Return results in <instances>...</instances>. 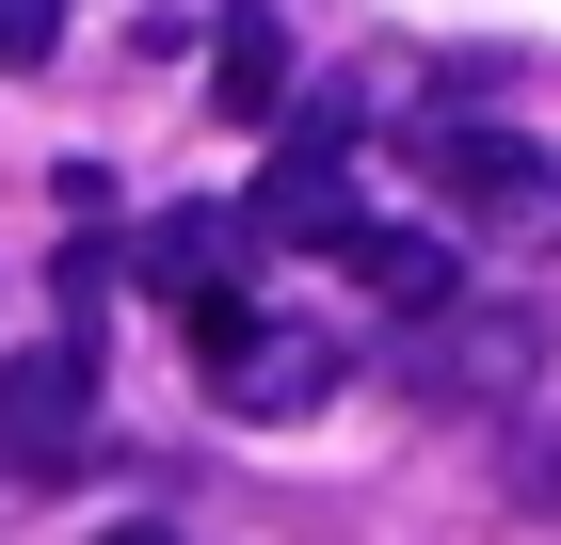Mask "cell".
Segmentation results:
<instances>
[{"mask_svg": "<svg viewBox=\"0 0 561 545\" xmlns=\"http://www.w3.org/2000/svg\"><path fill=\"white\" fill-rule=\"evenodd\" d=\"M401 145H417L433 209H466L481 241H514V257L561 241V145H529V128H497V113H417Z\"/></svg>", "mask_w": 561, "mask_h": 545, "instance_id": "1", "label": "cell"}, {"mask_svg": "<svg viewBox=\"0 0 561 545\" xmlns=\"http://www.w3.org/2000/svg\"><path fill=\"white\" fill-rule=\"evenodd\" d=\"M353 128H369V113H353V96H305V128H289V145H273V177H257V209H241V225H257V241H289V257H337L353 241V225H369V209H353Z\"/></svg>", "mask_w": 561, "mask_h": 545, "instance_id": "2", "label": "cell"}, {"mask_svg": "<svg viewBox=\"0 0 561 545\" xmlns=\"http://www.w3.org/2000/svg\"><path fill=\"white\" fill-rule=\"evenodd\" d=\"M96 450V337L0 353V481H65Z\"/></svg>", "mask_w": 561, "mask_h": 545, "instance_id": "3", "label": "cell"}, {"mask_svg": "<svg viewBox=\"0 0 561 545\" xmlns=\"http://www.w3.org/2000/svg\"><path fill=\"white\" fill-rule=\"evenodd\" d=\"M529 353H546V337H529L514 305H466V321L433 305V321H417V353H401V385L466 418V401H529Z\"/></svg>", "mask_w": 561, "mask_h": 545, "instance_id": "4", "label": "cell"}, {"mask_svg": "<svg viewBox=\"0 0 561 545\" xmlns=\"http://www.w3.org/2000/svg\"><path fill=\"white\" fill-rule=\"evenodd\" d=\"M321 385H337V337H305V321H241L209 353V401H225V418H305Z\"/></svg>", "mask_w": 561, "mask_h": 545, "instance_id": "5", "label": "cell"}, {"mask_svg": "<svg viewBox=\"0 0 561 545\" xmlns=\"http://www.w3.org/2000/svg\"><path fill=\"white\" fill-rule=\"evenodd\" d=\"M241 273H257V225L241 209H176L161 241H145V289L161 305H241Z\"/></svg>", "mask_w": 561, "mask_h": 545, "instance_id": "6", "label": "cell"}, {"mask_svg": "<svg viewBox=\"0 0 561 545\" xmlns=\"http://www.w3.org/2000/svg\"><path fill=\"white\" fill-rule=\"evenodd\" d=\"M337 273H353V289H369V305H401V321H433L466 257L433 241V225H353V241H337Z\"/></svg>", "mask_w": 561, "mask_h": 545, "instance_id": "7", "label": "cell"}, {"mask_svg": "<svg viewBox=\"0 0 561 545\" xmlns=\"http://www.w3.org/2000/svg\"><path fill=\"white\" fill-rule=\"evenodd\" d=\"M209 113H241V128H273V113H289V33H273L257 0L209 33Z\"/></svg>", "mask_w": 561, "mask_h": 545, "instance_id": "8", "label": "cell"}, {"mask_svg": "<svg viewBox=\"0 0 561 545\" xmlns=\"http://www.w3.org/2000/svg\"><path fill=\"white\" fill-rule=\"evenodd\" d=\"M48 33H65V0H0V81H16V65H48Z\"/></svg>", "mask_w": 561, "mask_h": 545, "instance_id": "9", "label": "cell"}, {"mask_svg": "<svg viewBox=\"0 0 561 545\" xmlns=\"http://www.w3.org/2000/svg\"><path fill=\"white\" fill-rule=\"evenodd\" d=\"M514 513H561V433H514Z\"/></svg>", "mask_w": 561, "mask_h": 545, "instance_id": "10", "label": "cell"}, {"mask_svg": "<svg viewBox=\"0 0 561 545\" xmlns=\"http://www.w3.org/2000/svg\"><path fill=\"white\" fill-rule=\"evenodd\" d=\"M96 545H176V530H161V513H129V530H96Z\"/></svg>", "mask_w": 561, "mask_h": 545, "instance_id": "11", "label": "cell"}]
</instances>
